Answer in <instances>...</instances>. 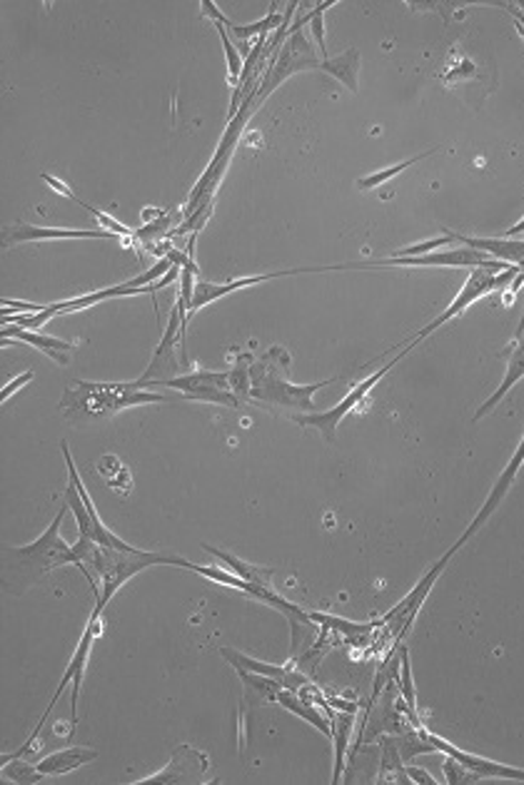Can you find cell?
<instances>
[{"label":"cell","mask_w":524,"mask_h":785,"mask_svg":"<svg viewBox=\"0 0 524 785\" xmlns=\"http://www.w3.org/2000/svg\"><path fill=\"white\" fill-rule=\"evenodd\" d=\"M73 549L80 559V574L88 578L90 592L96 594V606L106 612V606L112 602L122 586H126L132 576L152 569V566H180V569L190 572L188 559L175 554H160V552H146L138 546H102L98 541L88 539V536H78Z\"/></svg>","instance_id":"obj_1"},{"label":"cell","mask_w":524,"mask_h":785,"mask_svg":"<svg viewBox=\"0 0 524 785\" xmlns=\"http://www.w3.org/2000/svg\"><path fill=\"white\" fill-rule=\"evenodd\" d=\"M68 511V504L60 506L56 519L50 521L48 529L36 541L23 546H3V582H0L3 594H26L40 582H46L60 566H78L80 569V559L73 544H68L60 536V526H63Z\"/></svg>","instance_id":"obj_2"},{"label":"cell","mask_w":524,"mask_h":785,"mask_svg":"<svg viewBox=\"0 0 524 785\" xmlns=\"http://www.w3.org/2000/svg\"><path fill=\"white\" fill-rule=\"evenodd\" d=\"M170 401L166 395H158L152 389H142L136 381H88L73 379L60 397V415L73 425H86V421L110 419L120 411L142 407V405H160Z\"/></svg>","instance_id":"obj_3"},{"label":"cell","mask_w":524,"mask_h":785,"mask_svg":"<svg viewBox=\"0 0 524 785\" xmlns=\"http://www.w3.org/2000/svg\"><path fill=\"white\" fill-rule=\"evenodd\" d=\"M287 361H290V357H287V352L280 347H273L267 355L250 361V399L260 401L265 407H280L285 411H293V415L315 411L313 395L335 385L337 379L315 381V385H293V381H287L285 377Z\"/></svg>","instance_id":"obj_4"},{"label":"cell","mask_w":524,"mask_h":785,"mask_svg":"<svg viewBox=\"0 0 524 785\" xmlns=\"http://www.w3.org/2000/svg\"><path fill=\"white\" fill-rule=\"evenodd\" d=\"M320 63L323 58L317 53V48L305 38V20L297 18L290 36L285 40V46L277 50V56L267 63L260 86L253 92V110L258 112L263 102L270 98L287 78H293L295 72L320 70Z\"/></svg>","instance_id":"obj_5"},{"label":"cell","mask_w":524,"mask_h":785,"mask_svg":"<svg viewBox=\"0 0 524 785\" xmlns=\"http://www.w3.org/2000/svg\"><path fill=\"white\" fill-rule=\"evenodd\" d=\"M522 275L520 267H512V265H497V267H475V270H469V277H467V282L465 287L459 289V295L452 299L449 307L442 312L439 317H435L433 322H429L427 327L419 329V332L409 339L407 347L409 352L419 345V342H425V339L429 335H435L437 329L442 325H447L452 322V319H457L459 315H465V309H469L475 302H479L482 297H487L492 292H497V289H505L510 282H515L517 277Z\"/></svg>","instance_id":"obj_6"},{"label":"cell","mask_w":524,"mask_h":785,"mask_svg":"<svg viewBox=\"0 0 524 785\" xmlns=\"http://www.w3.org/2000/svg\"><path fill=\"white\" fill-rule=\"evenodd\" d=\"M100 616H102V608L96 606L92 608V614L88 618V624H86V632L83 636H80V642L73 650V658H70V664L66 668V674L63 678H60V684L56 688V694L53 698H50V704L46 708V714L40 716L38 721V726L33 728V733H30V738L26 741V746L23 748H18L16 753H8V756H28L30 748L36 746V741L40 736V731H43L46 726V721L48 716L53 714V708L58 706V700L63 698V690L68 684H73V694H70V714H73V726L78 723V700H80V688H83V678H86V666H88V656H90V650H92V644L98 642V636H100Z\"/></svg>","instance_id":"obj_7"},{"label":"cell","mask_w":524,"mask_h":785,"mask_svg":"<svg viewBox=\"0 0 524 785\" xmlns=\"http://www.w3.org/2000/svg\"><path fill=\"white\" fill-rule=\"evenodd\" d=\"M185 305L175 302V307L170 309V319L166 332H162V339L156 352H152L150 365L146 367V371L136 379V385L142 389H150L152 385H158V381H166L172 377H180L188 371V357H185Z\"/></svg>","instance_id":"obj_8"},{"label":"cell","mask_w":524,"mask_h":785,"mask_svg":"<svg viewBox=\"0 0 524 785\" xmlns=\"http://www.w3.org/2000/svg\"><path fill=\"white\" fill-rule=\"evenodd\" d=\"M505 265L490 257L485 252L475 250V247H455V250H437L433 255H417V257H379V260H363V262H343V265H323V272H337V270H379V267H497Z\"/></svg>","instance_id":"obj_9"},{"label":"cell","mask_w":524,"mask_h":785,"mask_svg":"<svg viewBox=\"0 0 524 785\" xmlns=\"http://www.w3.org/2000/svg\"><path fill=\"white\" fill-rule=\"evenodd\" d=\"M409 355V349L403 347V352L395 355L389 361H385L383 367H379L377 371H373V375L365 377L363 381H357V385L347 391L345 399L343 401H337V405L333 409H327V411H307V415H293V421H297L300 427H315L317 431L323 434V437L327 441H335V434H337V427L343 425V419L347 415H353V411L363 405V401L369 397V391H373L379 381H383L389 371H393L397 367V361L399 359H405Z\"/></svg>","instance_id":"obj_10"},{"label":"cell","mask_w":524,"mask_h":785,"mask_svg":"<svg viewBox=\"0 0 524 785\" xmlns=\"http://www.w3.org/2000/svg\"><path fill=\"white\" fill-rule=\"evenodd\" d=\"M152 387H166L178 391L182 399L190 401H208V405H223L238 409L243 401L235 397L230 387V377L225 371H185L180 377L158 381ZM150 387V389H152Z\"/></svg>","instance_id":"obj_11"},{"label":"cell","mask_w":524,"mask_h":785,"mask_svg":"<svg viewBox=\"0 0 524 785\" xmlns=\"http://www.w3.org/2000/svg\"><path fill=\"white\" fill-rule=\"evenodd\" d=\"M452 556H455V552H447L445 556H442L439 562L433 564V569H427V574L419 578V582L415 584L413 592H409L403 602H399L395 608H389V612L385 614V618L379 624H383L389 634L395 636V644H403V638L405 634L409 632V626L415 624V618L419 614V608H423V604L427 602V596L429 592H433L435 584H437V578L439 574L447 569V564Z\"/></svg>","instance_id":"obj_12"},{"label":"cell","mask_w":524,"mask_h":785,"mask_svg":"<svg viewBox=\"0 0 524 785\" xmlns=\"http://www.w3.org/2000/svg\"><path fill=\"white\" fill-rule=\"evenodd\" d=\"M310 272H323V267H295V270H280V272H265V275H248V277H235V280L228 282H210V280H198L195 282V292H192V302L188 315L185 319H190L200 312L202 307H208L212 302H218V299L240 292V289L248 287H258L265 282L280 280V277H293V275H310Z\"/></svg>","instance_id":"obj_13"},{"label":"cell","mask_w":524,"mask_h":785,"mask_svg":"<svg viewBox=\"0 0 524 785\" xmlns=\"http://www.w3.org/2000/svg\"><path fill=\"white\" fill-rule=\"evenodd\" d=\"M425 736L429 738V743H433L437 753H445V756H452L455 761H459L462 766H465L477 781H482V778H497V781H517V783H524V768L505 766V763H497V761L475 756V753H467V751L457 748L455 743L439 738L437 733H429L427 728H425Z\"/></svg>","instance_id":"obj_14"},{"label":"cell","mask_w":524,"mask_h":785,"mask_svg":"<svg viewBox=\"0 0 524 785\" xmlns=\"http://www.w3.org/2000/svg\"><path fill=\"white\" fill-rule=\"evenodd\" d=\"M210 761L205 753L195 751L190 746H178L172 751L170 763L162 771L152 773L148 778L136 781V785H150V783H160V785H182V783H205V771H208Z\"/></svg>","instance_id":"obj_15"},{"label":"cell","mask_w":524,"mask_h":785,"mask_svg":"<svg viewBox=\"0 0 524 785\" xmlns=\"http://www.w3.org/2000/svg\"><path fill=\"white\" fill-rule=\"evenodd\" d=\"M50 240H116V235L106 230H73V227H36L28 222H16L3 227V247H16L20 242H50Z\"/></svg>","instance_id":"obj_16"},{"label":"cell","mask_w":524,"mask_h":785,"mask_svg":"<svg viewBox=\"0 0 524 785\" xmlns=\"http://www.w3.org/2000/svg\"><path fill=\"white\" fill-rule=\"evenodd\" d=\"M522 464H524V437H522V441H520V447H517V451L515 454H512V459H510V464H507V467H505V471H502L500 474V479L495 481V487H492V491H490V497H487V501L485 504H482V509L477 511V516H475V519H472L469 521V526H467V529H465V534H462L459 536V539H457V544L455 546H452V552H459V546H465V541H469L472 539V536H475L479 529H482V526H485V521L490 519V516L492 514H495L497 511V506L502 504V499H505L507 497V491L512 489V484H515V479H517V474H520V469H522Z\"/></svg>","instance_id":"obj_17"},{"label":"cell","mask_w":524,"mask_h":785,"mask_svg":"<svg viewBox=\"0 0 524 785\" xmlns=\"http://www.w3.org/2000/svg\"><path fill=\"white\" fill-rule=\"evenodd\" d=\"M3 342H23L36 347L38 352H43L46 357L58 361L60 367L70 365V355L78 349V342H66V339L46 335L40 332V329H26L18 325H3Z\"/></svg>","instance_id":"obj_18"},{"label":"cell","mask_w":524,"mask_h":785,"mask_svg":"<svg viewBox=\"0 0 524 785\" xmlns=\"http://www.w3.org/2000/svg\"><path fill=\"white\" fill-rule=\"evenodd\" d=\"M220 654H223L225 660H228L230 666H243L245 670H253V674H260V676L280 680V684H283L285 688L300 690L303 686L310 684V676L303 674L300 668L295 670V668H290V666L265 664V660H258V658H253V656H248V654H240V650H235V648H220Z\"/></svg>","instance_id":"obj_19"},{"label":"cell","mask_w":524,"mask_h":785,"mask_svg":"<svg viewBox=\"0 0 524 785\" xmlns=\"http://www.w3.org/2000/svg\"><path fill=\"white\" fill-rule=\"evenodd\" d=\"M452 237L459 245L475 247V250L495 257V260L505 265L520 267L524 272V237H469L459 232H452Z\"/></svg>","instance_id":"obj_20"},{"label":"cell","mask_w":524,"mask_h":785,"mask_svg":"<svg viewBox=\"0 0 524 785\" xmlns=\"http://www.w3.org/2000/svg\"><path fill=\"white\" fill-rule=\"evenodd\" d=\"M98 756H100V753L96 748L73 746V748L48 753V756L40 758L36 766H38L40 773H43L46 778H56V776H68V773H73L78 768L88 766V763L98 761Z\"/></svg>","instance_id":"obj_21"},{"label":"cell","mask_w":524,"mask_h":785,"mask_svg":"<svg viewBox=\"0 0 524 785\" xmlns=\"http://www.w3.org/2000/svg\"><path fill=\"white\" fill-rule=\"evenodd\" d=\"M275 704H280L285 711H290V714H295L297 718H303L310 723V726H315L320 733H325L327 738H333V718H325L320 706H315L313 700H307L303 698L297 690L293 688H280V694H277V700Z\"/></svg>","instance_id":"obj_22"},{"label":"cell","mask_w":524,"mask_h":785,"mask_svg":"<svg viewBox=\"0 0 524 785\" xmlns=\"http://www.w3.org/2000/svg\"><path fill=\"white\" fill-rule=\"evenodd\" d=\"M524 377V339L517 337L515 339V345H512L507 349V371H505V379H502V385L495 389V395H492L485 405H482L477 409V415H475V421H479L485 415H490L492 409H495L502 399L507 397V391L517 385V381Z\"/></svg>","instance_id":"obj_23"},{"label":"cell","mask_w":524,"mask_h":785,"mask_svg":"<svg viewBox=\"0 0 524 785\" xmlns=\"http://www.w3.org/2000/svg\"><path fill=\"white\" fill-rule=\"evenodd\" d=\"M202 552H205V554H210V556H215V559L223 562L225 569L233 572L235 576L245 578V582L273 588V586H270V582H273V569H267V566H255V564H248V562L238 559V556H235V554H230V552H223V549H218V546H210V544H202Z\"/></svg>","instance_id":"obj_24"},{"label":"cell","mask_w":524,"mask_h":785,"mask_svg":"<svg viewBox=\"0 0 524 785\" xmlns=\"http://www.w3.org/2000/svg\"><path fill=\"white\" fill-rule=\"evenodd\" d=\"M333 718V746H335V771H333V783L337 785L343 781L345 773V756H347V743L353 738L355 728V711H330Z\"/></svg>","instance_id":"obj_25"},{"label":"cell","mask_w":524,"mask_h":785,"mask_svg":"<svg viewBox=\"0 0 524 785\" xmlns=\"http://www.w3.org/2000/svg\"><path fill=\"white\" fill-rule=\"evenodd\" d=\"M320 70L327 72L330 78H335L337 82H343L349 92L359 90V50L357 48H347L345 53L325 58L320 63Z\"/></svg>","instance_id":"obj_26"},{"label":"cell","mask_w":524,"mask_h":785,"mask_svg":"<svg viewBox=\"0 0 524 785\" xmlns=\"http://www.w3.org/2000/svg\"><path fill=\"white\" fill-rule=\"evenodd\" d=\"M235 674H238L240 684L245 688V698H248L250 706H260V704H275L277 694H280V688H285L280 680L267 678L260 674H253V670H245L243 666H233Z\"/></svg>","instance_id":"obj_27"},{"label":"cell","mask_w":524,"mask_h":785,"mask_svg":"<svg viewBox=\"0 0 524 785\" xmlns=\"http://www.w3.org/2000/svg\"><path fill=\"white\" fill-rule=\"evenodd\" d=\"M277 8H280V6L273 3L270 13H267L265 18H260V20H255V23L238 26V23H233V20H228V23H225V28L230 30L233 38H240V40H245V43H248L250 38H267V36H273L275 30L285 23L287 13H290L287 8H285V13H277Z\"/></svg>","instance_id":"obj_28"},{"label":"cell","mask_w":524,"mask_h":785,"mask_svg":"<svg viewBox=\"0 0 524 785\" xmlns=\"http://www.w3.org/2000/svg\"><path fill=\"white\" fill-rule=\"evenodd\" d=\"M96 471L106 479V484L112 491L126 494V497L132 491V474L126 464L116 457V454H102V457L96 461Z\"/></svg>","instance_id":"obj_29"},{"label":"cell","mask_w":524,"mask_h":785,"mask_svg":"<svg viewBox=\"0 0 524 785\" xmlns=\"http://www.w3.org/2000/svg\"><path fill=\"white\" fill-rule=\"evenodd\" d=\"M433 152H437V148H429V150H425V152L413 155V158H409V160L395 162V165H389V168H383V170H377V172H369V175H365V178L357 180V190H367V192H369V190H377L379 185H385V182H389L393 178H397L399 172L409 170V168H413V165H417L419 160L429 158V155H433Z\"/></svg>","instance_id":"obj_30"},{"label":"cell","mask_w":524,"mask_h":785,"mask_svg":"<svg viewBox=\"0 0 524 785\" xmlns=\"http://www.w3.org/2000/svg\"><path fill=\"white\" fill-rule=\"evenodd\" d=\"M0 766H3V778L10 781V783L38 785V783L46 781V776L38 771V766L23 761V756H3V761H0Z\"/></svg>","instance_id":"obj_31"},{"label":"cell","mask_w":524,"mask_h":785,"mask_svg":"<svg viewBox=\"0 0 524 785\" xmlns=\"http://www.w3.org/2000/svg\"><path fill=\"white\" fill-rule=\"evenodd\" d=\"M333 6H337L335 0H325V3H317L310 13H307L303 20H305V26H310V33H313V40H315V46H317V53H320V58H330V53H327V43H325V13L330 10Z\"/></svg>","instance_id":"obj_32"},{"label":"cell","mask_w":524,"mask_h":785,"mask_svg":"<svg viewBox=\"0 0 524 785\" xmlns=\"http://www.w3.org/2000/svg\"><path fill=\"white\" fill-rule=\"evenodd\" d=\"M73 202L80 205V208H83V210H88L92 217H96L98 225H100V230H106V232L116 235V237H126V240H130V237H136V230H130L128 225H122V222L116 220V217H112V215L102 212V210H98V208H92V205H88L86 200H80L78 195L73 198Z\"/></svg>","instance_id":"obj_33"},{"label":"cell","mask_w":524,"mask_h":785,"mask_svg":"<svg viewBox=\"0 0 524 785\" xmlns=\"http://www.w3.org/2000/svg\"><path fill=\"white\" fill-rule=\"evenodd\" d=\"M399 694H403V700L407 704V708L415 711V714H417V698H415L413 674H409L407 644H399Z\"/></svg>","instance_id":"obj_34"},{"label":"cell","mask_w":524,"mask_h":785,"mask_svg":"<svg viewBox=\"0 0 524 785\" xmlns=\"http://www.w3.org/2000/svg\"><path fill=\"white\" fill-rule=\"evenodd\" d=\"M455 242V237H452L449 230L442 232L439 237H435V240H427V242H415V245H409V247H403V250H397L393 252L389 257H417V255H433L437 250H445L447 245Z\"/></svg>","instance_id":"obj_35"},{"label":"cell","mask_w":524,"mask_h":785,"mask_svg":"<svg viewBox=\"0 0 524 785\" xmlns=\"http://www.w3.org/2000/svg\"><path fill=\"white\" fill-rule=\"evenodd\" d=\"M228 377H230V387L235 391V397L240 401L250 399V365H245V359L238 361L233 371H228Z\"/></svg>","instance_id":"obj_36"},{"label":"cell","mask_w":524,"mask_h":785,"mask_svg":"<svg viewBox=\"0 0 524 785\" xmlns=\"http://www.w3.org/2000/svg\"><path fill=\"white\" fill-rule=\"evenodd\" d=\"M46 305H33V302H23V299H10L3 297L0 299V315H38L43 312Z\"/></svg>","instance_id":"obj_37"},{"label":"cell","mask_w":524,"mask_h":785,"mask_svg":"<svg viewBox=\"0 0 524 785\" xmlns=\"http://www.w3.org/2000/svg\"><path fill=\"white\" fill-rule=\"evenodd\" d=\"M442 768H445V783H449V785H462V783L477 781L465 766H462L459 761H455L452 756H445V766Z\"/></svg>","instance_id":"obj_38"},{"label":"cell","mask_w":524,"mask_h":785,"mask_svg":"<svg viewBox=\"0 0 524 785\" xmlns=\"http://www.w3.org/2000/svg\"><path fill=\"white\" fill-rule=\"evenodd\" d=\"M33 377H36V371L28 369V371H23V375H18L16 379H10L8 385H6L3 389H0V401H3V405H6V401L16 395V391H20L26 385H30V381H33Z\"/></svg>","instance_id":"obj_39"},{"label":"cell","mask_w":524,"mask_h":785,"mask_svg":"<svg viewBox=\"0 0 524 785\" xmlns=\"http://www.w3.org/2000/svg\"><path fill=\"white\" fill-rule=\"evenodd\" d=\"M40 180H43L50 190H56L60 198H68V200H73L76 198V192L70 190V185L66 180H58L56 175H50V172H40Z\"/></svg>","instance_id":"obj_40"},{"label":"cell","mask_w":524,"mask_h":785,"mask_svg":"<svg viewBox=\"0 0 524 785\" xmlns=\"http://www.w3.org/2000/svg\"><path fill=\"white\" fill-rule=\"evenodd\" d=\"M405 773H407V781H413V783H417V785H437L439 781H435L433 776H429V773L427 771H423V768H417V766H407L405 768Z\"/></svg>","instance_id":"obj_41"},{"label":"cell","mask_w":524,"mask_h":785,"mask_svg":"<svg viewBox=\"0 0 524 785\" xmlns=\"http://www.w3.org/2000/svg\"><path fill=\"white\" fill-rule=\"evenodd\" d=\"M520 235H524V217H522V220H520L517 225H512L510 230H507L505 235H502V237H520Z\"/></svg>","instance_id":"obj_42"},{"label":"cell","mask_w":524,"mask_h":785,"mask_svg":"<svg viewBox=\"0 0 524 785\" xmlns=\"http://www.w3.org/2000/svg\"><path fill=\"white\" fill-rule=\"evenodd\" d=\"M520 30H522V28H520ZM522 33H524V30H522Z\"/></svg>","instance_id":"obj_43"}]
</instances>
